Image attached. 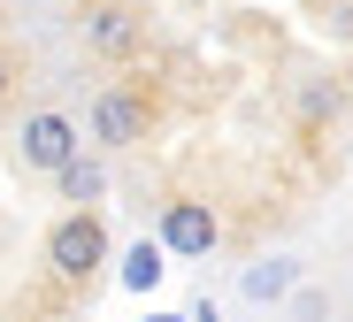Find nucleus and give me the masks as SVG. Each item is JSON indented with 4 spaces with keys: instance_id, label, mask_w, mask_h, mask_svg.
Instances as JSON below:
<instances>
[{
    "instance_id": "f257e3e1",
    "label": "nucleus",
    "mask_w": 353,
    "mask_h": 322,
    "mask_svg": "<svg viewBox=\"0 0 353 322\" xmlns=\"http://www.w3.org/2000/svg\"><path fill=\"white\" fill-rule=\"evenodd\" d=\"M39 261H46V276L62 284V292H85V284L100 276V261H108V223H100V208H70V215H54V223H46V245H39Z\"/></svg>"
},
{
    "instance_id": "f03ea898",
    "label": "nucleus",
    "mask_w": 353,
    "mask_h": 322,
    "mask_svg": "<svg viewBox=\"0 0 353 322\" xmlns=\"http://www.w3.org/2000/svg\"><path fill=\"white\" fill-rule=\"evenodd\" d=\"M77 154H85V123H77L70 108H31V115L16 123V161H23L31 177L70 169Z\"/></svg>"
},
{
    "instance_id": "7ed1b4c3",
    "label": "nucleus",
    "mask_w": 353,
    "mask_h": 322,
    "mask_svg": "<svg viewBox=\"0 0 353 322\" xmlns=\"http://www.w3.org/2000/svg\"><path fill=\"white\" fill-rule=\"evenodd\" d=\"M77 39L100 61H139L146 54V8L139 0H77Z\"/></svg>"
},
{
    "instance_id": "20e7f679",
    "label": "nucleus",
    "mask_w": 353,
    "mask_h": 322,
    "mask_svg": "<svg viewBox=\"0 0 353 322\" xmlns=\"http://www.w3.org/2000/svg\"><path fill=\"white\" fill-rule=\"evenodd\" d=\"M146 131H154V92H146V85L115 77V85H100V92H92V146L123 154V146H139Z\"/></svg>"
},
{
    "instance_id": "39448f33",
    "label": "nucleus",
    "mask_w": 353,
    "mask_h": 322,
    "mask_svg": "<svg viewBox=\"0 0 353 322\" xmlns=\"http://www.w3.org/2000/svg\"><path fill=\"white\" fill-rule=\"evenodd\" d=\"M223 245V215L208 200H161V253H176V261H208V253Z\"/></svg>"
},
{
    "instance_id": "423d86ee",
    "label": "nucleus",
    "mask_w": 353,
    "mask_h": 322,
    "mask_svg": "<svg viewBox=\"0 0 353 322\" xmlns=\"http://www.w3.org/2000/svg\"><path fill=\"white\" fill-rule=\"evenodd\" d=\"M54 184H62V200H70V208H100V192H108V169L77 154L70 169H54Z\"/></svg>"
},
{
    "instance_id": "0eeeda50",
    "label": "nucleus",
    "mask_w": 353,
    "mask_h": 322,
    "mask_svg": "<svg viewBox=\"0 0 353 322\" xmlns=\"http://www.w3.org/2000/svg\"><path fill=\"white\" fill-rule=\"evenodd\" d=\"M161 269H169L161 238H154V245L139 238V245H131V261H123V292H154V284H161Z\"/></svg>"
},
{
    "instance_id": "6e6552de",
    "label": "nucleus",
    "mask_w": 353,
    "mask_h": 322,
    "mask_svg": "<svg viewBox=\"0 0 353 322\" xmlns=\"http://www.w3.org/2000/svg\"><path fill=\"white\" fill-rule=\"evenodd\" d=\"M338 108H345L338 77H307V85H300V123H307V131H315V123H330Z\"/></svg>"
},
{
    "instance_id": "1a4fd4ad",
    "label": "nucleus",
    "mask_w": 353,
    "mask_h": 322,
    "mask_svg": "<svg viewBox=\"0 0 353 322\" xmlns=\"http://www.w3.org/2000/svg\"><path fill=\"white\" fill-rule=\"evenodd\" d=\"M300 284V269L292 261H261V269H246V299H276V292H292Z\"/></svg>"
},
{
    "instance_id": "9d476101",
    "label": "nucleus",
    "mask_w": 353,
    "mask_h": 322,
    "mask_svg": "<svg viewBox=\"0 0 353 322\" xmlns=\"http://www.w3.org/2000/svg\"><path fill=\"white\" fill-rule=\"evenodd\" d=\"M16 77H23V70H16V54H8V46H0V108H8V100H16Z\"/></svg>"
},
{
    "instance_id": "9b49d317",
    "label": "nucleus",
    "mask_w": 353,
    "mask_h": 322,
    "mask_svg": "<svg viewBox=\"0 0 353 322\" xmlns=\"http://www.w3.org/2000/svg\"><path fill=\"white\" fill-rule=\"evenodd\" d=\"M323 23H330V31H338V39H353V0H338V8H330V16H323Z\"/></svg>"
},
{
    "instance_id": "f8f14e48",
    "label": "nucleus",
    "mask_w": 353,
    "mask_h": 322,
    "mask_svg": "<svg viewBox=\"0 0 353 322\" xmlns=\"http://www.w3.org/2000/svg\"><path fill=\"white\" fill-rule=\"evenodd\" d=\"M185 322H215V307H200V314H185Z\"/></svg>"
},
{
    "instance_id": "ddd939ff",
    "label": "nucleus",
    "mask_w": 353,
    "mask_h": 322,
    "mask_svg": "<svg viewBox=\"0 0 353 322\" xmlns=\"http://www.w3.org/2000/svg\"><path fill=\"white\" fill-rule=\"evenodd\" d=\"M146 322H176V314H146Z\"/></svg>"
}]
</instances>
